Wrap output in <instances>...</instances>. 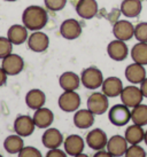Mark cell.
Wrapping results in <instances>:
<instances>
[{"label": "cell", "instance_id": "1", "mask_svg": "<svg viewBox=\"0 0 147 157\" xmlns=\"http://www.w3.org/2000/svg\"><path fill=\"white\" fill-rule=\"evenodd\" d=\"M22 22L28 30L40 31L48 22L47 12L40 6H29L23 10Z\"/></svg>", "mask_w": 147, "mask_h": 157}, {"label": "cell", "instance_id": "2", "mask_svg": "<svg viewBox=\"0 0 147 157\" xmlns=\"http://www.w3.org/2000/svg\"><path fill=\"white\" fill-rule=\"evenodd\" d=\"M104 80L102 72L97 67H89L81 74V82L87 90H97L101 87Z\"/></svg>", "mask_w": 147, "mask_h": 157}, {"label": "cell", "instance_id": "3", "mask_svg": "<svg viewBox=\"0 0 147 157\" xmlns=\"http://www.w3.org/2000/svg\"><path fill=\"white\" fill-rule=\"evenodd\" d=\"M108 118L115 126H124L131 121V111L125 105H115L109 109Z\"/></svg>", "mask_w": 147, "mask_h": 157}, {"label": "cell", "instance_id": "4", "mask_svg": "<svg viewBox=\"0 0 147 157\" xmlns=\"http://www.w3.org/2000/svg\"><path fill=\"white\" fill-rule=\"evenodd\" d=\"M87 109L93 115H104L109 107L108 96H106L104 93L94 92L89 96L86 102Z\"/></svg>", "mask_w": 147, "mask_h": 157}, {"label": "cell", "instance_id": "5", "mask_svg": "<svg viewBox=\"0 0 147 157\" xmlns=\"http://www.w3.org/2000/svg\"><path fill=\"white\" fill-rule=\"evenodd\" d=\"M58 105L60 109L66 113L77 111L81 105V96L75 91H65L59 96Z\"/></svg>", "mask_w": 147, "mask_h": 157}, {"label": "cell", "instance_id": "6", "mask_svg": "<svg viewBox=\"0 0 147 157\" xmlns=\"http://www.w3.org/2000/svg\"><path fill=\"white\" fill-rule=\"evenodd\" d=\"M1 68L5 70V72L8 76H16V75L21 74L24 69L23 57L20 56L18 54L10 53L8 56L2 59Z\"/></svg>", "mask_w": 147, "mask_h": 157}, {"label": "cell", "instance_id": "7", "mask_svg": "<svg viewBox=\"0 0 147 157\" xmlns=\"http://www.w3.org/2000/svg\"><path fill=\"white\" fill-rule=\"evenodd\" d=\"M120 96H121L122 103L125 105L126 107H129V108H134L136 105H140L144 99L140 87H137L134 85H130V86H126V87L123 88Z\"/></svg>", "mask_w": 147, "mask_h": 157}, {"label": "cell", "instance_id": "8", "mask_svg": "<svg viewBox=\"0 0 147 157\" xmlns=\"http://www.w3.org/2000/svg\"><path fill=\"white\" fill-rule=\"evenodd\" d=\"M28 47L35 53H43L50 46V38L45 32L34 31L28 38Z\"/></svg>", "mask_w": 147, "mask_h": 157}, {"label": "cell", "instance_id": "9", "mask_svg": "<svg viewBox=\"0 0 147 157\" xmlns=\"http://www.w3.org/2000/svg\"><path fill=\"white\" fill-rule=\"evenodd\" d=\"M36 124L34 122V118L28 115H21L18 116L14 122V131L18 135L26 138L34 133Z\"/></svg>", "mask_w": 147, "mask_h": 157}, {"label": "cell", "instance_id": "10", "mask_svg": "<svg viewBox=\"0 0 147 157\" xmlns=\"http://www.w3.org/2000/svg\"><path fill=\"white\" fill-rule=\"evenodd\" d=\"M60 35L68 40L77 39L82 35V25L75 18L65 20L60 25Z\"/></svg>", "mask_w": 147, "mask_h": 157}, {"label": "cell", "instance_id": "11", "mask_svg": "<svg viewBox=\"0 0 147 157\" xmlns=\"http://www.w3.org/2000/svg\"><path fill=\"white\" fill-rule=\"evenodd\" d=\"M113 35L115 37V39L122 40V41H128L132 39V37H134L133 24L125 20L117 21L113 25Z\"/></svg>", "mask_w": 147, "mask_h": 157}, {"label": "cell", "instance_id": "12", "mask_svg": "<svg viewBox=\"0 0 147 157\" xmlns=\"http://www.w3.org/2000/svg\"><path fill=\"white\" fill-rule=\"evenodd\" d=\"M107 53H108V56L112 60L120 62L125 60L126 57H128L129 48H128V45L125 44V41L115 39L108 44V46H107Z\"/></svg>", "mask_w": 147, "mask_h": 157}, {"label": "cell", "instance_id": "13", "mask_svg": "<svg viewBox=\"0 0 147 157\" xmlns=\"http://www.w3.org/2000/svg\"><path fill=\"white\" fill-rule=\"evenodd\" d=\"M99 6L97 0H78L76 4V13L84 20H91L98 14Z\"/></svg>", "mask_w": 147, "mask_h": 157}, {"label": "cell", "instance_id": "14", "mask_svg": "<svg viewBox=\"0 0 147 157\" xmlns=\"http://www.w3.org/2000/svg\"><path fill=\"white\" fill-rule=\"evenodd\" d=\"M108 138L101 128H94L87 133L86 135V144L93 150H102L107 146Z\"/></svg>", "mask_w": 147, "mask_h": 157}, {"label": "cell", "instance_id": "15", "mask_svg": "<svg viewBox=\"0 0 147 157\" xmlns=\"http://www.w3.org/2000/svg\"><path fill=\"white\" fill-rule=\"evenodd\" d=\"M128 149V141L122 135H113L107 142V151L114 157H121L125 155Z\"/></svg>", "mask_w": 147, "mask_h": 157}, {"label": "cell", "instance_id": "16", "mask_svg": "<svg viewBox=\"0 0 147 157\" xmlns=\"http://www.w3.org/2000/svg\"><path fill=\"white\" fill-rule=\"evenodd\" d=\"M42 142L44 147H46L47 149H56L63 144V135L58 128L51 127L44 132Z\"/></svg>", "mask_w": 147, "mask_h": 157}, {"label": "cell", "instance_id": "17", "mask_svg": "<svg viewBox=\"0 0 147 157\" xmlns=\"http://www.w3.org/2000/svg\"><path fill=\"white\" fill-rule=\"evenodd\" d=\"M123 83L120 78L117 77H108L104 80L101 85V90L106 96L108 98H116L121 95L123 91Z\"/></svg>", "mask_w": 147, "mask_h": 157}, {"label": "cell", "instance_id": "18", "mask_svg": "<svg viewBox=\"0 0 147 157\" xmlns=\"http://www.w3.org/2000/svg\"><path fill=\"white\" fill-rule=\"evenodd\" d=\"M7 38L13 45H22L29 38L28 29L23 24H14L7 31Z\"/></svg>", "mask_w": 147, "mask_h": 157}, {"label": "cell", "instance_id": "19", "mask_svg": "<svg viewBox=\"0 0 147 157\" xmlns=\"http://www.w3.org/2000/svg\"><path fill=\"white\" fill-rule=\"evenodd\" d=\"M125 78L131 84H140L146 78V70L139 63H131L125 69Z\"/></svg>", "mask_w": 147, "mask_h": 157}, {"label": "cell", "instance_id": "20", "mask_svg": "<svg viewBox=\"0 0 147 157\" xmlns=\"http://www.w3.org/2000/svg\"><path fill=\"white\" fill-rule=\"evenodd\" d=\"M65 144V151L67 155L69 156H76L78 154L83 153L84 150V140L82 139V136H79L77 134H71L69 135L67 139L63 141Z\"/></svg>", "mask_w": 147, "mask_h": 157}, {"label": "cell", "instance_id": "21", "mask_svg": "<svg viewBox=\"0 0 147 157\" xmlns=\"http://www.w3.org/2000/svg\"><path fill=\"white\" fill-rule=\"evenodd\" d=\"M74 124L81 130L89 128L94 124V115L89 109L77 110L74 115Z\"/></svg>", "mask_w": 147, "mask_h": 157}, {"label": "cell", "instance_id": "22", "mask_svg": "<svg viewBox=\"0 0 147 157\" xmlns=\"http://www.w3.org/2000/svg\"><path fill=\"white\" fill-rule=\"evenodd\" d=\"M59 85L63 91H76L81 85V77L73 71H66L59 78Z\"/></svg>", "mask_w": 147, "mask_h": 157}, {"label": "cell", "instance_id": "23", "mask_svg": "<svg viewBox=\"0 0 147 157\" xmlns=\"http://www.w3.org/2000/svg\"><path fill=\"white\" fill-rule=\"evenodd\" d=\"M46 102V95L42 90L34 88L26 93V103L30 109L37 110L39 108H43Z\"/></svg>", "mask_w": 147, "mask_h": 157}, {"label": "cell", "instance_id": "24", "mask_svg": "<svg viewBox=\"0 0 147 157\" xmlns=\"http://www.w3.org/2000/svg\"><path fill=\"white\" fill-rule=\"evenodd\" d=\"M34 122L36 127L39 128H48L54 121V115L48 108H39L34 113Z\"/></svg>", "mask_w": 147, "mask_h": 157}, {"label": "cell", "instance_id": "25", "mask_svg": "<svg viewBox=\"0 0 147 157\" xmlns=\"http://www.w3.org/2000/svg\"><path fill=\"white\" fill-rule=\"evenodd\" d=\"M141 0H123L121 2V13L125 17H138L141 13Z\"/></svg>", "mask_w": 147, "mask_h": 157}, {"label": "cell", "instance_id": "26", "mask_svg": "<svg viewBox=\"0 0 147 157\" xmlns=\"http://www.w3.org/2000/svg\"><path fill=\"white\" fill-rule=\"evenodd\" d=\"M144 136H145V131L143 130V126H139L136 124L130 125L124 133V138L130 144H139L140 142H143Z\"/></svg>", "mask_w": 147, "mask_h": 157}, {"label": "cell", "instance_id": "27", "mask_svg": "<svg viewBox=\"0 0 147 157\" xmlns=\"http://www.w3.org/2000/svg\"><path fill=\"white\" fill-rule=\"evenodd\" d=\"M4 148L8 154H18L24 148V142L22 136L15 135H8L4 141Z\"/></svg>", "mask_w": 147, "mask_h": 157}, {"label": "cell", "instance_id": "28", "mask_svg": "<svg viewBox=\"0 0 147 157\" xmlns=\"http://www.w3.org/2000/svg\"><path fill=\"white\" fill-rule=\"evenodd\" d=\"M131 57L133 62L141 66L147 64V43H137L131 49Z\"/></svg>", "mask_w": 147, "mask_h": 157}, {"label": "cell", "instance_id": "29", "mask_svg": "<svg viewBox=\"0 0 147 157\" xmlns=\"http://www.w3.org/2000/svg\"><path fill=\"white\" fill-rule=\"evenodd\" d=\"M131 121L133 124L139 126H146L147 125V105H136L131 110Z\"/></svg>", "mask_w": 147, "mask_h": 157}, {"label": "cell", "instance_id": "30", "mask_svg": "<svg viewBox=\"0 0 147 157\" xmlns=\"http://www.w3.org/2000/svg\"><path fill=\"white\" fill-rule=\"evenodd\" d=\"M134 38L139 43H147V22L138 23L134 26Z\"/></svg>", "mask_w": 147, "mask_h": 157}, {"label": "cell", "instance_id": "31", "mask_svg": "<svg viewBox=\"0 0 147 157\" xmlns=\"http://www.w3.org/2000/svg\"><path fill=\"white\" fill-rule=\"evenodd\" d=\"M13 51V44L7 37H0V60L8 56Z\"/></svg>", "mask_w": 147, "mask_h": 157}, {"label": "cell", "instance_id": "32", "mask_svg": "<svg viewBox=\"0 0 147 157\" xmlns=\"http://www.w3.org/2000/svg\"><path fill=\"white\" fill-rule=\"evenodd\" d=\"M45 7L51 12H59L66 7L67 0H44Z\"/></svg>", "mask_w": 147, "mask_h": 157}, {"label": "cell", "instance_id": "33", "mask_svg": "<svg viewBox=\"0 0 147 157\" xmlns=\"http://www.w3.org/2000/svg\"><path fill=\"white\" fill-rule=\"evenodd\" d=\"M125 157H146V151L139 144H131L126 149Z\"/></svg>", "mask_w": 147, "mask_h": 157}, {"label": "cell", "instance_id": "34", "mask_svg": "<svg viewBox=\"0 0 147 157\" xmlns=\"http://www.w3.org/2000/svg\"><path fill=\"white\" fill-rule=\"evenodd\" d=\"M18 157H43V155L37 148L28 146V147H24L18 153Z\"/></svg>", "mask_w": 147, "mask_h": 157}, {"label": "cell", "instance_id": "35", "mask_svg": "<svg viewBox=\"0 0 147 157\" xmlns=\"http://www.w3.org/2000/svg\"><path fill=\"white\" fill-rule=\"evenodd\" d=\"M45 157H67V153L62 151L61 149H50V151H47Z\"/></svg>", "mask_w": 147, "mask_h": 157}, {"label": "cell", "instance_id": "36", "mask_svg": "<svg viewBox=\"0 0 147 157\" xmlns=\"http://www.w3.org/2000/svg\"><path fill=\"white\" fill-rule=\"evenodd\" d=\"M7 76L8 75L5 72V70L2 68H0V87L6 85V83H7Z\"/></svg>", "mask_w": 147, "mask_h": 157}, {"label": "cell", "instance_id": "37", "mask_svg": "<svg viewBox=\"0 0 147 157\" xmlns=\"http://www.w3.org/2000/svg\"><path fill=\"white\" fill-rule=\"evenodd\" d=\"M140 91L143 93L144 98H147V77L140 83Z\"/></svg>", "mask_w": 147, "mask_h": 157}, {"label": "cell", "instance_id": "38", "mask_svg": "<svg viewBox=\"0 0 147 157\" xmlns=\"http://www.w3.org/2000/svg\"><path fill=\"white\" fill-rule=\"evenodd\" d=\"M93 157H114V156H112L108 151H105L104 149H102V150H98V151L94 154Z\"/></svg>", "mask_w": 147, "mask_h": 157}, {"label": "cell", "instance_id": "39", "mask_svg": "<svg viewBox=\"0 0 147 157\" xmlns=\"http://www.w3.org/2000/svg\"><path fill=\"white\" fill-rule=\"evenodd\" d=\"M74 157H89V156H87L86 154L81 153V154H78V155H76V156H74Z\"/></svg>", "mask_w": 147, "mask_h": 157}, {"label": "cell", "instance_id": "40", "mask_svg": "<svg viewBox=\"0 0 147 157\" xmlns=\"http://www.w3.org/2000/svg\"><path fill=\"white\" fill-rule=\"evenodd\" d=\"M144 141H145V144H147V131H145V136H144Z\"/></svg>", "mask_w": 147, "mask_h": 157}, {"label": "cell", "instance_id": "41", "mask_svg": "<svg viewBox=\"0 0 147 157\" xmlns=\"http://www.w3.org/2000/svg\"><path fill=\"white\" fill-rule=\"evenodd\" d=\"M5 1H8V2H13V1H16V0H5Z\"/></svg>", "mask_w": 147, "mask_h": 157}, {"label": "cell", "instance_id": "42", "mask_svg": "<svg viewBox=\"0 0 147 157\" xmlns=\"http://www.w3.org/2000/svg\"><path fill=\"white\" fill-rule=\"evenodd\" d=\"M0 157H4V156H2V155H0Z\"/></svg>", "mask_w": 147, "mask_h": 157}, {"label": "cell", "instance_id": "43", "mask_svg": "<svg viewBox=\"0 0 147 157\" xmlns=\"http://www.w3.org/2000/svg\"><path fill=\"white\" fill-rule=\"evenodd\" d=\"M146 1H147V0H146Z\"/></svg>", "mask_w": 147, "mask_h": 157}]
</instances>
